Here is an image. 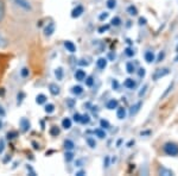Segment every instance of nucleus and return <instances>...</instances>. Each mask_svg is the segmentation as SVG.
I'll return each instance as SVG.
<instances>
[{"mask_svg":"<svg viewBox=\"0 0 178 176\" xmlns=\"http://www.w3.org/2000/svg\"><path fill=\"white\" fill-rule=\"evenodd\" d=\"M139 24H141V25L146 24V19L145 18H139Z\"/></svg>","mask_w":178,"mask_h":176,"instance_id":"50","label":"nucleus"},{"mask_svg":"<svg viewBox=\"0 0 178 176\" xmlns=\"http://www.w3.org/2000/svg\"><path fill=\"white\" fill-rule=\"evenodd\" d=\"M4 149H5V140L0 139V155L4 152Z\"/></svg>","mask_w":178,"mask_h":176,"instance_id":"41","label":"nucleus"},{"mask_svg":"<svg viewBox=\"0 0 178 176\" xmlns=\"http://www.w3.org/2000/svg\"><path fill=\"white\" fill-rule=\"evenodd\" d=\"M135 81L133 80V79H126L124 82V86L126 88H128V89H133L134 87H135Z\"/></svg>","mask_w":178,"mask_h":176,"instance_id":"10","label":"nucleus"},{"mask_svg":"<svg viewBox=\"0 0 178 176\" xmlns=\"http://www.w3.org/2000/svg\"><path fill=\"white\" fill-rule=\"evenodd\" d=\"M64 48L67 49V51H69L71 54L76 51V45H75L71 41H65V42H64Z\"/></svg>","mask_w":178,"mask_h":176,"instance_id":"7","label":"nucleus"},{"mask_svg":"<svg viewBox=\"0 0 178 176\" xmlns=\"http://www.w3.org/2000/svg\"><path fill=\"white\" fill-rule=\"evenodd\" d=\"M50 135H51V136H55V137L58 136V135H60V129H58L57 126H52V127L50 129Z\"/></svg>","mask_w":178,"mask_h":176,"instance_id":"31","label":"nucleus"},{"mask_svg":"<svg viewBox=\"0 0 178 176\" xmlns=\"http://www.w3.org/2000/svg\"><path fill=\"white\" fill-rule=\"evenodd\" d=\"M10 160H11V157H10V156H7V157H6V158L4 160V163H7V162L10 161Z\"/></svg>","mask_w":178,"mask_h":176,"instance_id":"56","label":"nucleus"},{"mask_svg":"<svg viewBox=\"0 0 178 176\" xmlns=\"http://www.w3.org/2000/svg\"><path fill=\"white\" fill-rule=\"evenodd\" d=\"M126 114H127V112H126V109H125L124 107L118 108V111H116V117H118L119 119H125V118H126Z\"/></svg>","mask_w":178,"mask_h":176,"instance_id":"12","label":"nucleus"},{"mask_svg":"<svg viewBox=\"0 0 178 176\" xmlns=\"http://www.w3.org/2000/svg\"><path fill=\"white\" fill-rule=\"evenodd\" d=\"M20 75L23 77H27L29 75H30V71H29V69L27 68H23L22 70H20Z\"/></svg>","mask_w":178,"mask_h":176,"instance_id":"36","label":"nucleus"},{"mask_svg":"<svg viewBox=\"0 0 178 176\" xmlns=\"http://www.w3.org/2000/svg\"><path fill=\"white\" fill-rule=\"evenodd\" d=\"M121 23V19L119 18V17H114L113 19H112V25H114V26H119Z\"/></svg>","mask_w":178,"mask_h":176,"instance_id":"34","label":"nucleus"},{"mask_svg":"<svg viewBox=\"0 0 178 176\" xmlns=\"http://www.w3.org/2000/svg\"><path fill=\"white\" fill-rule=\"evenodd\" d=\"M108 165H109V156H107V157H106V165H105V167L107 168Z\"/></svg>","mask_w":178,"mask_h":176,"instance_id":"55","label":"nucleus"},{"mask_svg":"<svg viewBox=\"0 0 178 176\" xmlns=\"http://www.w3.org/2000/svg\"><path fill=\"white\" fill-rule=\"evenodd\" d=\"M116 6V0H107V7L113 10Z\"/></svg>","mask_w":178,"mask_h":176,"instance_id":"32","label":"nucleus"},{"mask_svg":"<svg viewBox=\"0 0 178 176\" xmlns=\"http://www.w3.org/2000/svg\"><path fill=\"white\" fill-rule=\"evenodd\" d=\"M145 61L147 63H152V62L155 61V54L152 51H146L145 53Z\"/></svg>","mask_w":178,"mask_h":176,"instance_id":"15","label":"nucleus"},{"mask_svg":"<svg viewBox=\"0 0 178 176\" xmlns=\"http://www.w3.org/2000/svg\"><path fill=\"white\" fill-rule=\"evenodd\" d=\"M163 57H164V53H160V54H159V57H158V61H157V62L162 61Z\"/></svg>","mask_w":178,"mask_h":176,"instance_id":"54","label":"nucleus"},{"mask_svg":"<svg viewBox=\"0 0 178 176\" xmlns=\"http://www.w3.org/2000/svg\"><path fill=\"white\" fill-rule=\"evenodd\" d=\"M85 60H81V62H80V64H82V66H88L89 64V62H85Z\"/></svg>","mask_w":178,"mask_h":176,"instance_id":"51","label":"nucleus"},{"mask_svg":"<svg viewBox=\"0 0 178 176\" xmlns=\"http://www.w3.org/2000/svg\"><path fill=\"white\" fill-rule=\"evenodd\" d=\"M173 84H175V82H173V81H172V82H171V84H169V87H168V88H166V91H165V92L163 93V95H162V99H164V98H165V97H168V94H169V93H170V91H171V89H172V88H173Z\"/></svg>","mask_w":178,"mask_h":176,"instance_id":"27","label":"nucleus"},{"mask_svg":"<svg viewBox=\"0 0 178 176\" xmlns=\"http://www.w3.org/2000/svg\"><path fill=\"white\" fill-rule=\"evenodd\" d=\"M94 133H95L99 138H101V139L106 138V132L102 130V129H96V130L94 131Z\"/></svg>","mask_w":178,"mask_h":176,"instance_id":"24","label":"nucleus"},{"mask_svg":"<svg viewBox=\"0 0 178 176\" xmlns=\"http://www.w3.org/2000/svg\"><path fill=\"white\" fill-rule=\"evenodd\" d=\"M96 66L99 69H105L107 67V60L103 58V57H100L97 61H96Z\"/></svg>","mask_w":178,"mask_h":176,"instance_id":"11","label":"nucleus"},{"mask_svg":"<svg viewBox=\"0 0 178 176\" xmlns=\"http://www.w3.org/2000/svg\"><path fill=\"white\" fill-rule=\"evenodd\" d=\"M74 142L72 140H70V139H67V140H64V148L67 149V150H72L74 149Z\"/></svg>","mask_w":178,"mask_h":176,"instance_id":"22","label":"nucleus"},{"mask_svg":"<svg viewBox=\"0 0 178 176\" xmlns=\"http://www.w3.org/2000/svg\"><path fill=\"white\" fill-rule=\"evenodd\" d=\"M76 175H77V176H83V175H85V173L83 171V170H81V171L76 173Z\"/></svg>","mask_w":178,"mask_h":176,"instance_id":"53","label":"nucleus"},{"mask_svg":"<svg viewBox=\"0 0 178 176\" xmlns=\"http://www.w3.org/2000/svg\"><path fill=\"white\" fill-rule=\"evenodd\" d=\"M147 87H148L147 84H144V87L141 88V91L139 92V97H143V95L145 94V92H146V89H147Z\"/></svg>","mask_w":178,"mask_h":176,"instance_id":"44","label":"nucleus"},{"mask_svg":"<svg viewBox=\"0 0 178 176\" xmlns=\"http://www.w3.org/2000/svg\"><path fill=\"white\" fill-rule=\"evenodd\" d=\"M32 145H33V148L37 150V149H39V144H37L36 142H32Z\"/></svg>","mask_w":178,"mask_h":176,"instance_id":"52","label":"nucleus"},{"mask_svg":"<svg viewBox=\"0 0 178 176\" xmlns=\"http://www.w3.org/2000/svg\"><path fill=\"white\" fill-rule=\"evenodd\" d=\"M158 174H159V175H163V176H172L173 175V173L171 171L170 169H166V168H160L159 169V171H158Z\"/></svg>","mask_w":178,"mask_h":176,"instance_id":"18","label":"nucleus"},{"mask_svg":"<svg viewBox=\"0 0 178 176\" xmlns=\"http://www.w3.org/2000/svg\"><path fill=\"white\" fill-rule=\"evenodd\" d=\"M118 100L115 99H112V100H109L108 102H107V105H106V107L108 108V109H114V108L118 107Z\"/></svg>","mask_w":178,"mask_h":176,"instance_id":"16","label":"nucleus"},{"mask_svg":"<svg viewBox=\"0 0 178 176\" xmlns=\"http://www.w3.org/2000/svg\"><path fill=\"white\" fill-rule=\"evenodd\" d=\"M108 29H109L108 25H106V26H101L100 29H99V32H103V31L108 30Z\"/></svg>","mask_w":178,"mask_h":176,"instance_id":"48","label":"nucleus"},{"mask_svg":"<svg viewBox=\"0 0 178 176\" xmlns=\"http://www.w3.org/2000/svg\"><path fill=\"white\" fill-rule=\"evenodd\" d=\"M5 17V4L2 0H0V22L4 19Z\"/></svg>","mask_w":178,"mask_h":176,"instance_id":"23","label":"nucleus"},{"mask_svg":"<svg viewBox=\"0 0 178 176\" xmlns=\"http://www.w3.org/2000/svg\"><path fill=\"white\" fill-rule=\"evenodd\" d=\"M49 91H50V93H51L52 95H55V97H56V95H58L60 92H61V91H60V87H58L56 84H49Z\"/></svg>","mask_w":178,"mask_h":176,"instance_id":"8","label":"nucleus"},{"mask_svg":"<svg viewBox=\"0 0 178 176\" xmlns=\"http://www.w3.org/2000/svg\"><path fill=\"white\" fill-rule=\"evenodd\" d=\"M83 12H85V8H83V6L78 5V6H76V7L71 11V17H72V18H78L80 15H82Z\"/></svg>","mask_w":178,"mask_h":176,"instance_id":"5","label":"nucleus"},{"mask_svg":"<svg viewBox=\"0 0 178 176\" xmlns=\"http://www.w3.org/2000/svg\"><path fill=\"white\" fill-rule=\"evenodd\" d=\"M140 107H141V102L139 101V102H137L135 105H133V106L131 107V109H130V114L133 115V114H135V113H138Z\"/></svg>","mask_w":178,"mask_h":176,"instance_id":"14","label":"nucleus"},{"mask_svg":"<svg viewBox=\"0 0 178 176\" xmlns=\"http://www.w3.org/2000/svg\"><path fill=\"white\" fill-rule=\"evenodd\" d=\"M68 104H69V106L71 107V106L74 105V101H72V100H69V101H68Z\"/></svg>","mask_w":178,"mask_h":176,"instance_id":"57","label":"nucleus"},{"mask_svg":"<svg viewBox=\"0 0 178 176\" xmlns=\"http://www.w3.org/2000/svg\"><path fill=\"white\" fill-rule=\"evenodd\" d=\"M24 98H25V93H24V92L18 93V95H17V105H20Z\"/></svg>","mask_w":178,"mask_h":176,"instance_id":"29","label":"nucleus"},{"mask_svg":"<svg viewBox=\"0 0 178 176\" xmlns=\"http://www.w3.org/2000/svg\"><path fill=\"white\" fill-rule=\"evenodd\" d=\"M100 125H101V127H103V129H109V122H107V120H105V119L101 120Z\"/></svg>","mask_w":178,"mask_h":176,"instance_id":"38","label":"nucleus"},{"mask_svg":"<svg viewBox=\"0 0 178 176\" xmlns=\"http://www.w3.org/2000/svg\"><path fill=\"white\" fill-rule=\"evenodd\" d=\"M75 79H76L77 81H83V80L85 79V70H82V69H78V70H76V73H75Z\"/></svg>","mask_w":178,"mask_h":176,"instance_id":"9","label":"nucleus"},{"mask_svg":"<svg viewBox=\"0 0 178 176\" xmlns=\"http://www.w3.org/2000/svg\"><path fill=\"white\" fill-rule=\"evenodd\" d=\"M125 54L127 55V56H130V57H131V56H133V55H134V51L132 50L131 48H127V49L125 50Z\"/></svg>","mask_w":178,"mask_h":176,"instance_id":"42","label":"nucleus"},{"mask_svg":"<svg viewBox=\"0 0 178 176\" xmlns=\"http://www.w3.org/2000/svg\"><path fill=\"white\" fill-rule=\"evenodd\" d=\"M55 76L58 81H62L63 80V68L58 67V68L55 70Z\"/></svg>","mask_w":178,"mask_h":176,"instance_id":"19","label":"nucleus"},{"mask_svg":"<svg viewBox=\"0 0 178 176\" xmlns=\"http://www.w3.org/2000/svg\"><path fill=\"white\" fill-rule=\"evenodd\" d=\"M13 2L16 4L18 7L23 8L25 11H31L32 10V6L29 0H13Z\"/></svg>","mask_w":178,"mask_h":176,"instance_id":"2","label":"nucleus"},{"mask_svg":"<svg viewBox=\"0 0 178 176\" xmlns=\"http://www.w3.org/2000/svg\"><path fill=\"white\" fill-rule=\"evenodd\" d=\"M7 45H8V39L2 33H0V49H5Z\"/></svg>","mask_w":178,"mask_h":176,"instance_id":"13","label":"nucleus"},{"mask_svg":"<svg viewBox=\"0 0 178 176\" xmlns=\"http://www.w3.org/2000/svg\"><path fill=\"white\" fill-rule=\"evenodd\" d=\"M17 136H18V132H17V131H11V132H8L7 133L8 139H13V138H16Z\"/></svg>","mask_w":178,"mask_h":176,"instance_id":"37","label":"nucleus"},{"mask_svg":"<svg viewBox=\"0 0 178 176\" xmlns=\"http://www.w3.org/2000/svg\"><path fill=\"white\" fill-rule=\"evenodd\" d=\"M169 74V69L168 68H164V69H158L155 70V73L153 74V80H159L160 77L165 76Z\"/></svg>","mask_w":178,"mask_h":176,"instance_id":"3","label":"nucleus"},{"mask_svg":"<svg viewBox=\"0 0 178 176\" xmlns=\"http://www.w3.org/2000/svg\"><path fill=\"white\" fill-rule=\"evenodd\" d=\"M36 102H37L38 105L45 104V102H47V97H45L44 94H38V95L36 97Z\"/></svg>","mask_w":178,"mask_h":176,"instance_id":"17","label":"nucleus"},{"mask_svg":"<svg viewBox=\"0 0 178 176\" xmlns=\"http://www.w3.org/2000/svg\"><path fill=\"white\" fill-rule=\"evenodd\" d=\"M164 152L169 156H177L178 155V145L175 143H166L163 146Z\"/></svg>","mask_w":178,"mask_h":176,"instance_id":"1","label":"nucleus"},{"mask_svg":"<svg viewBox=\"0 0 178 176\" xmlns=\"http://www.w3.org/2000/svg\"><path fill=\"white\" fill-rule=\"evenodd\" d=\"M81 117H82V115L80 114V113H75V114H74V120L76 122H81Z\"/></svg>","mask_w":178,"mask_h":176,"instance_id":"43","label":"nucleus"},{"mask_svg":"<svg viewBox=\"0 0 178 176\" xmlns=\"http://www.w3.org/2000/svg\"><path fill=\"white\" fill-rule=\"evenodd\" d=\"M126 70H127V73H128V74H133V73L135 71L134 64H133L132 62H128V63L126 64Z\"/></svg>","mask_w":178,"mask_h":176,"instance_id":"25","label":"nucleus"},{"mask_svg":"<svg viewBox=\"0 0 178 176\" xmlns=\"http://www.w3.org/2000/svg\"><path fill=\"white\" fill-rule=\"evenodd\" d=\"M26 169H27V171H30V173H31L32 176L36 175V171H35V170H33V169H32L31 167H30V165H27V167H26Z\"/></svg>","mask_w":178,"mask_h":176,"instance_id":"46","label":"nucleus"},{"mask_svg":"<svg viewBox=\"0 0 178 176\" xmlns=\"http://www.w3.org/2000/svg\"><path fill=\"white\" fill-rule=\"evenodd\" d=\"M139 76H140V77H144V76H145V69H144V68L139 69Z\"/></svg>","mask_w":178,"mask_h":176,"instance_id":"47","label":"nucleus"},{"mask_svg":"<svg viewBox=\"0 0 178 176\" xmlns=\"http://www.w3.org/2000/svg\"><path fill=\"white\" fill-rule=\"evenodd\" d=\"M127 12H128V15H138V10L134 7L133 5H131V6H128V7H127Z\"/></svg>","mask_w":178,"mask_h":176,"instance_id":"26","label":"nucleus"},{"mask_svg":"<svg viewBox=\"0 0 178 176\" xmlns=\"http://www.w3.org/2000/svg\"><path fill=\"white\" fill-rule=\"evenodd\" d=\"M64 158H65V161L67 162L72 161V158H74V153L71 152L70 150H68V151L65 152V155H64Z\"/></svg>","mask_w":178,"mask_h":176,"instance_id":"28","label":"nucleus"},{"mask_svg":"<svg viewBox=\"0 0 178 176\" xmlns=\"http://www.w3.org/2000/svg\"><path fill=\"white\" fill-rule=\"evenodd\" d=\"M5 115H6V112H5L4 107L0 105V117H5Z\"/></svg>","mask_w":178,"mask_h":176,"instance_id":"45","label":"nucleus"},{"mask_svg":"<svg viewBox=\"0 0 178 176\" xmlns=\"http://www.w3.org/2000/svg\"><path fill=\"white\" fill-rule=\"evenodd\" d=\"M62 126H63V129L69 130L70 127H71V120H70L69 118H64L62 120Z\"/></svg>","mask_w":178,"mask_h":176,"instance_id":"21","label":"nucleus"},{"mask_svg":"<svg viewBox=\"0 0 178 176\" xmlns=\"http://www.w3.org/2000/svg\"><path fill=\"white\" fill-rule=\"evenodd\" d=\"M55 29H56V26H55V23H49L45 26V29H44V35L47 36V37H50L52 33L55 32Z\"/></svg>","mask_w":178,"mask_h":176,"instance_id":"4","label":"nucleus"},{"mask_svg":"<svg viewBox=\"0 0 178 176\" xmlns=\"http://www.w3.org/2000/svg\"><path fill=\"white\" fill-rule=\"evenodd\" d=\"M112 86H113V88H114V89H118V87H119V84H118V81H116V80H114V81H113V84H112Z\"/></svg>","mask_w":178,"mask_h":176,"instance_id":"49","label":"nucleus"},{"mask_svg":"<svg viewBox=\"0 0 178 176\" xmlns=\"http://www.w3.org/2000/svg\"><path fill=\"white\" fill-rule=\"evenodd\" d=\"M87 143H88V145L90 146V148H95L96 146V142L93 138H87Z\"/></svg>","mask_w":178,"mask_h":176,"instance_id":"35","label":"nucleus"},{"mask_svg":"<svg viewBox=\"0 0 178 176\" xmlns=\"http://www.w3.org/2000/svg\"><path fill=\"white\" fill-rule=\"evenodd\" d=\"M19 124H20V127H22V131H23V132H26V131L30 130V126H31V125H30V122H29L26 118H22Z\"/></svg>","mask_w":178,"mask_h":176,"instance_id":"6","label":"nucleus"},{"mask_svg":"<svg viewBox=\"0 0 178 176\" xmlns=\"http://www.w3.org/2000/svg\"><path fill=\"white\" fill-rule=\"evenodd\" d=\"M93 84H94V79L92 76H88L85 79V84H87V86L90 87V86H93Z\"/></svg>","mask_w":178,"mask_h":176,"instance_id":"39","label":"nucleus"},{"mask_svg":"<svg viewBox=\"0 0 178 176\" xmlns=\"http://www.w3.org/2000/svg\"><path fill=\"white\" fill-rule=\"evenodd\" d=\"M54 111H55V105H54V104H48L47 106H45V112H47L48 114L52 113Z\"/></svg>","mask_w":178,"mask_h":176,"instance_id":"30","label":"nucleus"},{"mask_svg":"<svg viewBox=\"0 0 178 176\" xmlns=\"http://www.w3.org/2000/svg\"><path fill=\"white\" fill-rule=\"evenodd\" d=\"M89 122H90V117L88 114H83L81 117V122L82 124H88Z\"/></svg>","mask_w":178,"mask_h":176,"instance_id":"33","label":"nucleus"},{"mask_svg":"<svg viewBox=\"0 0 178 176\" xmlns=\"http://www.w3.org/2000/svg\"><path fill=\"white\" fill-rule=\"evenodd\" d=\"M71 93L75 94V95H80V94L83 93V88H82L81 86H74V87L71 88Z\"/></svg>","mask_w":178,"mask_h":176,"instance_id":"20","label":"nucleus"},{"mask_svg":"<svg viewBox=\"0 0 178 176\" xmlns=\"http://www.w3.org/2000/svg\"><path fill=\"white\" fill-rule=\"evenodd\" d=\"M108 12H103V13H101L100 15H99V19H100L101 22H102V20H105V19H107V18H108Z\"/></svg>","mask_w":178,"mask_h":176,"instance_id":"40","label":"nucleus"},{"mask_svg":"<svg viewBox=\"0 0 178 176\" xmlns=\"http://www.w3.org/2000/svg\"><path fill=\"white\" fill-rule=\"evenodd\" d=\"M4 93H5L4 92V89H1V91H0V95H4Z\"/></svg>","mask_w":178,"mask_h":176,"instance_id":"58","label":"nucleus"}]
</instances>
